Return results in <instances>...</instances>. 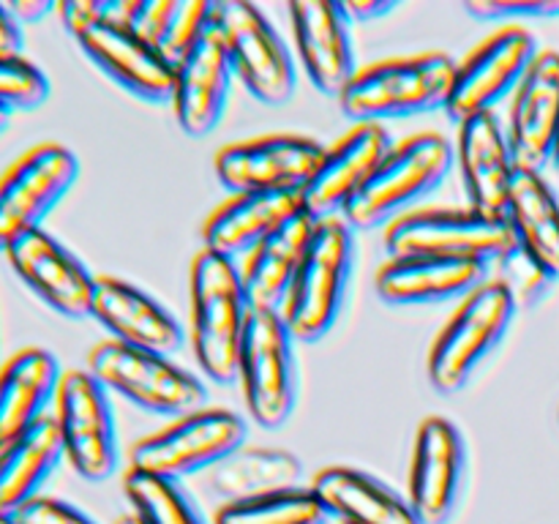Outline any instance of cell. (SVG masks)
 Here are the masks:
<instances>
[{"instance_id": "obj_1", "label": "cell", "mask_w": 559, "mask_h": 524, "mask_svg": "<svg viewBox=\"0 0 559 524\" xmlns=\"http://www.w3.org/2000/svg\"><path fill=\"white\" fill-rule=\"evenodd\" d=\"M191 347L205 377L218 385L238 380L240 347L251 306L240 265L211 249H200L189 273Z\"/></svg>"}, {"instance_id": "obj_2", "label": "cell", "mask_w": 559, "mask_h": 524, "mask_svg": "<svg viewBox=\"0 0 559 524\" xmlns=\"http://www.w3.org/2000/svg\"><path fill=\"white\" fill-rule=\"evenodd\" d=\"M456 66L445 52H420L360 66L355 80L338 96V107L355 123H382L388 118L445 109Z\"/></svg>"}, {"instance_id": "obj_3", "label": "cell", "mask_w": 559, "mask_h": 524, "mask_svg": "<svg viewBox=\"0 0 559 524\" xmlns=\"http://www.w3.org/2000/svg\"><path fill=\"white\" fill-rule=\"evenodd\" d=\"M453 145L437 131L407 136L385 153L364 189L349 200L342 218L349 229H374L409 213L415 202L437 191L453 167Z\"/></svg>"}, {"instance_id": "obj_4", "label": "cell", "mask_w": 559, "mask_h": 524, "mask_svg": "<svg viewBox=\"0 0 559 524\" xmlns=\"http://www.w3.org/2000/svg\"><path fill=\"white\" fill-rule=\"evenodd\" d=\"M516 309L511 289L500 278H489L467 298H462V303L431 342L429 358H426V377L431 388L442 396L462 391L480 369V364L506 338Z\"/></svg>"}, {"instance_id": "obj_5", "label": "cell", "mask_w": 559, "mask_h": 524, "mask_svg": "<svg viewBox=\"0 0 559 524\" xmlns=\"http://www.w3.org/2000/svg\"><path fill=\"white\" fill-rule=\"evenodd\" d=\"M355 240L342 216L317 222L314 238L282 303V320L295 342H320L338 320L353 278Z\"/></svg>"}, {"instance_id": "obj_6", "label": "cell", "mask_w": 559, "mask_h": 524, "mask_svg": "<svg viewBox=\"0 0 559 524\" xmlns=\"http://www.w3.org/2000/svg\"><path fill=\"white\" fill-rule=\"evenodd\" d=\"M391 257H451L491 265L519 249L508 216L478 207H420L399 216L385 227Z\"/></svg>"}, {"instance_id": "obj_7", "label": "cell", "mask_w": 559, "mask_h": 524, "mask_svg": "<svg viewBox=\"0 0 559 524\" xmlns=\"http://www.w3.org/2000/svg\"><path fill=\"white\" fill-rule=\"evenodd\" d=\"M87 371L102 382L104 391L118 393L147 413L169 415L175 420L205 409L207 388L169 355L107 338L87 353Z\"/></svg>"}, {"instance_id": "obj_8", "label": "cell", "mask_w": 559, "mask_h": 524, "mask_svg": "<svg viewBox=\"0 0 559 524\" xmlns=\"http://www.w3.org/2000/svg\"><path fill=\"white\" fill-rule=\"evenodd\" d=\"M216 27L240 85L262 104L282 107L298 91L293 52L273 22L249 0H216Z\"/></svg>"}, {"instance_id": "obj_9", "label": "cell", "mask_w": 559, "mask_h": 524, "mask_svg": "<svg viewBox=\"0 0 559 524\" xmlns=\"http://www.w3.org/2000/svg\"><path fill=\"white\" fill-rule=\"evenodd\" d=\"M295 338L278 311H251L240 347L238 380L251 420L262 429H282L298 404Z\"/></svg>"}, {"instance_id": "obj_10", "label": "cell", "mask_w": 559, "mask_h": 524, "mask_svg": "<svg viewBox=\"0 0 559 524\" xmlns=\"http://www.w3.org/2000/svg\"><path fill=\"white\" fill-rule=\"evenodd\" d=\"M246 437L249 426L233 409H197L136 440L129 451V467L180 480L216 467L222 458L246 445Z\"/></svg>"}, {"instance_id": "obj_11", "label": "cell", "mask_w": 559, "mask_h": 524, "mask_svg": "<svg viewBox=\"0 0 559 524\" xmlns=\"http://www.w3.org/2000/svg\"><path fill=\"white\" fill-rule=\"evenodd\" d=\"M52 418L63 440L66 462L82 480L102 484L118 469V429L109 391L91 371H63Z\"/></svg>"}, {"instance_id": "obj_12", "label": "cell", "mask_w": 559, "mask_h": 524, "mask_svg": "<svg viewBox=\"0 0 559 524\" xmlns=\"http://www.w3.org/2000/svg\"><path fill=\"white\" fill-rule=\"evenodd\" d=\"M80 178V158L60 142H38L0 175V254L22 233L44 227Z\"/></svg>"}, {"instance_id": "obj_13", "label": "cell", "mask_w": 559, "mask_h": 524, "mask_svg": "<svg viewBox=\"0 0 559 524\" xmlns=\"http://www.w3.org/2000/svg\"><path fill=\"white\" fill-rule=\"evenodd\" d=\"M325 147L311 136L265 134L229 142L216 153V178L233 194L251 191H304Z\"/></svg>"}, {"instance_id": "obj_14", "label": "cell", "mask_w": 559, "mask_h": 524, "mask_svg": "<svg viewBox=\"0 0 559 524\" xmlns=\"http://www.w3.org/2000/svg\"><path fill=\"white\" fill-rule=\"evenodd\" d=\"M538 52V41L527 27L506 25L495 31L456 66L445 112L462 123L473 115L495 109L500 98L516 91Z\"/></svg>"}, {"instance_id": "obj_15", "label": "cell", "mask_w": 559, "mask_h": 524, "mask_svg": "<svg viewBox=\"0 0 559 524\" xmlns=\"http://www.w3.org/2000/svg\"><path fill=\"white\" fill-rule=\"evenodd\" d=\"M467 478V442L462 429L442 415L418 426L409 458L407 502L420 524H448L456 513Z\"/></svg>"}, {"instance_id": "obj_16", "label": "cell", "mask_w": 559, "mask_h": 524, "mask_svg": "<svg viewBox=\"0 0 559 524\" xmlns=\"http://www.w3.org/2000/svg\"><path fill=\"white\" fill-rule=\"evenodd\" d=\"M3 254L20 282L55 314L69 320L93 317L96 276L52 233L44 227L22 233L11 240Z\"/></svg>"}, {"instance_id": "obj_17", "label": "cell", "mask_w": 559, "mask_h": 524, "mask_svg": "<svg viewBox=\"0 0 559 524\" xmlns=\"http://www.w3.org/2000/svg\"><path fill=\"white\" fill-rule=\"evenodd\" d=\"M287 11L306 76L317 91L338 98L360 71L355 60L353 20L342 0H293Z\"/></svg>"}, {"instance_id": "obj_18", "label": "cell", "mask_w": 559, "mask_h": 524, "mask_svg": "<svg viewBox=\"0 0 559 524\" xmlns=\"http://www.w3.org/2000/svg\"><path fill=\"white\" fill-rule=\"evenodd\" d=\"M393 142L382 123H355L336 145L325 147L314 175L300 191L304 207L317 218L342 216L355 194L364 189L377 164L385 158Z\"/></svg>"}, {"instance_id": "obj_19", "label": "cell", "mask_w": 559, "mask_h": 524, "mask_svg": "<svg viewBox=\"0 0 559 524\" xmlns=\"http://www.w3.org/2000/svg\"><path fill=\"white\" fill-rule=\"evenodd\" d=\"M508 142L522 169H540L555 158L559 134V52L535 55L508 109Z\"/></svg>"}, {"instance_id": "obj_20", "label": "cell", "mask_w": 559, "mask_h": 524, "mask_svg": "<svg viewBox=\"0 0 559 524\" xmlns=\"http://www.w3.org/2000/svg\"><path fill=\"white\" fill-rule=\"evenodd\" d=\"M82 52L131 96L151 104L173 102L175 63L140 33L115 22H96L74 38Z\"/></svg>"}, {"instance_id": "obj_21", "label": "cell", "mask_w": 559, "mask_h": 524, "mask_svg": "<svg viewBox=\"0 0 559 524\" xmlns=\"http://www.w3.org/2000/svg\"><path fill=\"white\" fill-rule=\"evenodd\" d=\"M233 63L216 22L211 31L175 63L173 109L186 136H207L224 118Z\"/></svg>"}, {"instance_id": "obj_22", "label": "cell", "mask_w": 559, "mask_h": 524, "mask_svg": "<svg viewBox=\"0 0 559 524\" xmlns=\"http://www.w3.org/2000/svg\"><path fill=\"white\" fill-rule=\"evenodd\" d=\"M456 158L469 205L506 216L519 164L513 158L506 126L495 109L459 123Z\"/></svg>"}, {"instance_id": "obj_23", "label": "cell", "mask_w": 559, "mask_h": 524, "mask_svg": "<svg viewBox=\"0 0 559 524\" xmlns=\"http://www.w3.org/2000/svg\"><path fill=\"white\" fill-rule=\"evenodd\" d=\"M93 320L102 322L115 342L129 347L169 358L183 347L180 322L151 293L120 276H96Z\"/></svg>"}, {"instance_id": "obj_24", "label": "cell", "mask_w": 559, "mask_h": 524, "mask_svg": "<svg viewBox=\"0 0 559 524\" xmlns=\"http://www.w3.org/2000/svg\"><path fill=\"white\" fill-rule=\"evenodd\" d=\"M489 282V265L451 257H388L374 276V289L385 303L418 306L467 298Z\"/></svg>"}, {"instance_id": "obj_25", "label": "cell", "mask_w": 559, "mask_h": 524, "mask_svg": "<svg viewBox=\"0 0 559 524\" xmlns=\"http://www.w3.org/2000/svg\"><path fill=\"white\" fill-rule=\"evenodd\" d=\"M317 218L300 207L293 218L282 224L276 233L257 243L240 262L246 298L251 311H282L293 278L304 262L306 249L314 238Z\"/></svg>"}, {"instance_id": "obj_26", "label": "cell", "mask_w": 559, "mask_h": 524, "mask_svg": "<svg viewBox=\"0 0 559 524\" xmlns=\"http://www.w3.org/2000/svg\"><path fill=\"white\" fill-rule=\"evenodd\" d=\"M60 380L63 369L44 347H25L0 364V451L49 415Z\"/></svg>"}, {"instance_id": "obj_27", "label": "cell", "mask_w": 559, "mask_h": 524, "mask_svg": "<svg viewBox=\"0 0 559 524\" xmlns=\"http://www.w3.org/2000/svg\"><path fill=\"white\" fill-rule=\"evenodd\" d=\"M304 207L298 191H251V194H233L205 218L202 227V249L229 257L238 262L257 243L276 233L287 218Z\"/></svg>"}, {"instance_id": "obj_28", "label": "cell", "mask_w": 559, "mask_h": 524, "mask_svg": "<svg viewBox=\"0 0 559 524\" xmlns=\"http://www.w3.org/2000/svg\"><path fill=\"white\" fill-rule=\"evenodd\" d=\"M309 486L328 516L342 524H420L407 497L364 469L336 464L320 469Z\"/></svg>"}, {"instance_id": "obj_29", "label": "cell", "mask_w": 559, "mask_h": 524, "mask_svg": "<svg viewBox=\"0 0 559 524\" xmlns=\"http://www.w3.org/2000/svg\"><path fill=\"white\" fill-rule=\"evenodd\" d=\"M63 440L52 413L0 451V516L14 519L27 502L41 497L44 484L63 462Z\"/></svg>"}, {"instance_id": "obj_30", "label": "cell", "mask_w": 559, "mask_h": 524, "mask_svg": "<svg viewBox=\"0 0 559 524\" xmlns=\"http://www.w3.org/2000/svg\"><path fill=\"white\" fill-rule=\"evenodd\" d=\"M304 486V464L293 451L243 445L207 469V489L224 502L257 500Z\"/></svg>"}, {"instance_id": "obj_31", "label": "cell", "mask_w": 559, "mask_h": 524, "mask_svg": "<svg viewBox=\"0 0 559 524\" xmlns=\"http://www.w3.org/2000/svg\"><path fill=\"white\" fill-rule=\"evenodd\" d=\"M519 246L559 278V196L535 169H516L506 211Z\"/></svg>"}, {"instance_id": "obj_32", "label": "cell", "mask_w": 559, "mask_h": 524, "mask_svg": "<svg viewBox=\"0 0 559 524\" xmlns=\"http://www.w3.org/2000/svg\"><path fill=\"white\" fill-rule=\"evenodd\" d=\"M123 495L142 524H205L183 486L173 478L129 467L123 475Z\"/></svg>"}, {"instance_id": "obj_33", "label": "cell", "mask_w": 559, "mask_h": 524, "mask_svg": "<svg viewBox=\"0 0 559 524\" xmlns=\"http://www.w3.org/2000/svg\"><path fill=\"white\" fill-rule=\"evenodd\" d=\"M328 511L311 486L276 491L243 502H224L213 524H325Z\"/></svg>"}, {"instance_id": "obj_34", "label": "cell", "mask_w": 559, "mask_h": 524, "mask_svg": "<svg viewBox=\"0 0 559 524\" xmlns=\"http://www.w3.org/2000/svg\"><path fill=\"white\" fill-rule=\"evenodd\" d=\"M49 76L25 55L0 52V109L9 115L33 112L49 98Z\"/></svg>"}, {"instance_id": "obj_35", "label": "cell", "mask_w": 559, "mask_h": 524, "mask_svg": "<svg viewBox=\"0 0 559 524\" xmlns=\"http://www.w3.org/2000/svg\"><path fill=\"white\" fill-rule=\"evenodd\" d=\"M497 265H500V276L497 278L511 289L516 306H535L546 295L549 284L555 282L522 246L511 251L502 262H497Z\"/></svg>"}, {"instance_id": "obj_36", "label": "cell", "mask_w": 559, "mask_h": 524, "mask_svg": "<svg viewBox=\"0 0 559 524\" xmlns=\"http://www.w3.org/2000/svg\"><path fill=\"white\" fill-rule=\"evenodd\" d=\"M464 9L478 20H524L559 14V0H467Z\"/></svg>"}, {"instance_id": "obj_37", "label": "cell", "mask_w": 559, "mask_h": 524, "mask_svg": "<svg viewBox=\"0 0 559 524\" xmlns=\"http://www.w3.org/2000/svg\"><path fill=\"white\" fill-rule=\"evenodd\" d=\"M178 5L180 0H136V11L129 31L140 33L145 41L162 49L175 22V14H178Z\"/></svg>"}, {"instance_id": "obj_38", "label": "cell", "mask_w": 559, "mask_h": 524, "mask_svg": "<svg viewBox=\"0 0 559 524\" xmlns=\"http://www.w3.org/2000/svg\"><path fill=\"white\" fill-rule=\"evenodd\" d=\"M16 524H96L87 513L58 497H36L16 513Z\"/></svg>"}, {"instance_id": "obj_39", "label": "cell", "mask_w": 559, "mask_h": 524, "mask_svg": "<svg viewBox=\"0 0 559 524\" xmlns=\"http://www.w3.org/2000/svg\"><path fill=\"white\" fill-rule=\"evenodd\" d=\"M58 20L76 38L104 20V0H63L58 3Z\"/></svg>"}, {"instance_id": "obj_40", "label": "cell", "mask_w": 559, "mask_h": 524, "mask_svg": "<svg viewBox=\"0 0 559 524\" xmlns=\"http://www.w3.org/2000/svg\"><path fill=\"white\" fill-rule=\"evenodd\" d=\"M353 22H374L399 9V0H342Z\"/></svg>"}, {"instance_id": "obj_41", "label": "cell", "mask_w": 559, "mask_h": 524, "mask_svg": "<svg viewBox=\"0 0 559 524\" xmlns=\"http://www.w3.org/2000/svg\"><path fill=\"white\" fill-rule=\"evenodd\" d=\"M5 5L20 25H36L44 16L58 14V3L52 0H5Z\"/></svg>"}, {"instance_id": "obj_42", "label": "cell", "mask_w": 559, "mask_h": 524, "mask_svg": "<svg viewBox=\"0 0 559 524\" xmlns=\"http://www.w3.org/2000/svg\"><path fill=\"white\" fill-rule=\"evenodd\" d=\"M22 49H25V33H22V25L14 20L9 5L0 0V52L22 55Z\"/></svg>"}, {"instance_id": "obj_43", "label": "cell", "mask_w": 559, "mask_h": 524, "mask_svg": "<svg viewBox=\"0 0 559 524\" xmlns=\"http://www.w3.org/2000/svg\"><path fill=\"white\" fill-rule=\"evenodd\" d=\"M115 524H142V522L134 516V513H123V516H118V522Z\"/></svg>"}, {"instance_id": "obj_44", "label": "cell", "mask_w": 559, "mask_h": 524, "mask_svg": "<svg viewBox=\"0 0 559 524\" xmlns=\"http://www.w3.org/2000/svg\"><path fill=\"white\" fill-rule=\"evenodd\" d=\"M9 126H11V115L0 109V134H3V131H9Z\"/></svg>"}, {"instance_id": "obj_45", "label": "cell", "mask_w": 559, "mask_h": 524, "mask_svg": "<svg viewBox=\"0 0 559 524\" xmlns=\"http://www.w3.org/2000/svg\"><path fill=\"white\" fill-rule=\"evenodd\" d=\"M551 162H555V167L559 169V134H557V145H555V158H551Z\"/></svg>"}, {"instance_id": "obj_46", "label": "cell", "mask_w": 559, "mask_h": 524, "mask_svg": "<svg viewBox=\"0 0 559 524\" xmlns=\"http://www.w3.org/2000/svg\"><path fill=\"white\" fill-rule=\"evenodd\" d=\"M0 524H16V519H11V516H0Z\"/></svg>"}]
</instances>
